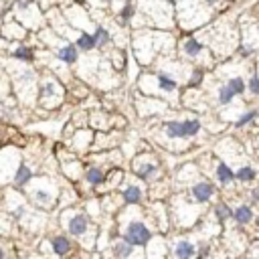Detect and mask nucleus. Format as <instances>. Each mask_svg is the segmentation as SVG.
Segmentation results:
<instances>
[{
	"mask_svg": "<svg viewBox=\"0 0 259 259\" xmlns=\"http://www.w3.org/2000/svg\"><path fill=\"white\" fill-rule=\"evenodd\" d=\"M174 37L160 31H138L134 35V55L142 65H150L160 53L172 51Z\"/></svg>",
	"mask_w": 259,
	"mask_h": 259,
	"instance_id": "nucleus-1",
	"label": "nucleus"
},
{
	"mask_svg": "<svg viewBox=\"0 0 259 259\" xmlns=\"http://www.w3.org/2000/svg\"><path fill=\"white\" fill-rule=\"evenodd\" d=\"M213 9L204 0H178L176 3V23L182 31H194L211 21Z\"/></svg>",
	"mask_w": 259,
	"mask_h": 259,
	"instance_id": "nucleus-2",
	"label": "nucleus"
},
{
	"mask_svg": "<svg viewBox=\"0 0 259 259\" xmlns=\"http://www.w3.org/2000/svg\"><path fill=\"white\" fill-rule=\"evenodd\" d=\"M37 99L45 110H55L59 108L63 99H65V87L59 83V79L55 75H45L39 79L37 85Z\"/></svg>",
	"mask_w": 259,
	"mask_h": 259,
	"instance_id": "nucleus-3",
	"label": "nucleus"
},
{
	"mask_svg": "<svg viewBox=\"0 0 259 259\" xmlns=\"http://www.w3.org/2000/svg\"><path fill=\"white\" fill-rule=\"evenodd\" d=\"M17 23H21L27 31L31 29H39L43 25V11L35 0H17L15 3V17Z\"/></svg>",
	"mask_w": 259,
	"mask_h": 259,
	"instance_id": "nucleus-4",
	"label": "nucleus"
},
{
	"mask_svg": "<svg viewBox=\"0 0 259 259\" xmlns=\"http://www.w3.org/2000/svg\"><path fill=\"white\" fill-rule=\"evenodd\" d=\"M29 194H31L33 202L37 206H41V209H49V206L53 204L55 198H57L55 184L51 182V180H47V178H41V182L33 178L29 182Z\"/></svg>",
	"mask_w": 259,
	"mask_h": 259,
	"instance_id": "nucleus-5",
	"label": "nucleus"
},
{
	"mask_svg": "<svg viewBox=\"0 0 259 259\" xmlns=\"http://www.w3.org/2000/svg\"><path fill=\"white\" fill-rule=\"evenodd\" d=\"M140 81L142 83H154V89L148 93V97H152V93L154 95H158V93H176L178 89H180V81L178 79H174L172 75H168V73H164V71H158V73H146V75H142L140 77Z\"/></svg>",
	"mask_w": 259,
	"mask_h": 259,
	"instance_id": "nucleus-6",
	"label": "nucleus"
},
{
	"mask_svg": "<svg viewBox=\"0 0 259 259\" xmlns=\"http://www.w3.org/2000/svg\"><path fill=\"white\" fill-rule=\"evenodd\" d=\"M13 81H15V89H17V93H19L21 99H27L29 97L27 95V89H37V85H39V77H37V73L31 67H23L19 73H15L13 75Z\"/></svg>",
	"mask_w": 259,
	"mask_h": 259,
	"instance_id": "nucleus-7",
	"label": "nucleus"
},
{
	"mask_svg": "<svg viewBox=\"0 0 259 259\" xmlns=\"http://www.w3.org/2000/svg\"><path fill=\"white\" fill-rule=\"evenodd\" d=\"M65 229L73 237H83L89 231V219H87V215H83L79 211H69L65 215Z\"/></svg>",
	"mask_w": 259,
	"mask_h": 259,
	"instance_id": "nucleus-8",
	"label": "nucleus"
},
{
	"mask_svg": "<svg viewBox=\"0 0 259 259\" xmlns=\"http://www.w3.org/2000/svg\"><path fill=\"white\" fill-rule=\"evenodd\" d=\"M124 235H126V241L130 245H146L150 239V229L142 221H130L126 225Z\"/></svg>",
	"mask_w": 259,
	"mask_h": 259,
	"instance_id": "nucleus-9",
	"label": "nucleus"
},
{
	"mask_svg": "<svg viewBox=\"0 0 259 259\" xmlns=\"http://www.w3.org/2000/svg\"><path fill=\"white\" fill-rule=\"evenodd\" d=\"M180 51H182V55H184V57H188V59H192V61H200V59L206 55V51H209V49L204 47V43H202L200 39H196V37H188V39H184V41H182Z\"/></svg>",
	"mask_w": 259,
	"mask_h": 259,
	"instance_id": "nucleus-10",
	"label": "nucleus"
},
{
	"mask_svg": "<svg viewBox=\"0 0 259 259\" xmlns=\"http://www.w3.org/2000/svg\"><path fill=\"white\" fill-rule=\"evenodd\" d=\"M55 59L61 61V63L67 65V67H73V65L79 61V51H77V47H75L73 43L63 41L61 45L55 47Z\"/></svg>",
	"mask_w": 259,
	"mask_h": 259,
	"instance_id": "nucleus-11",
	"label": "nucleus"
},
{
	"mask_svg": "<svg viewBox=\"0 0 259 259\" xmlns=\"http://www.w3.org/2000/svg\"><path fill=\"white\" fill-rule=\"evenodd\" d=\"M134 168H136V174L142 180H152L154 176H158V172H160L158 164L154 162L152 158H138L136 164H134Z\"/></svg>",
	"mask_w": 259,
	"mask_h": 259,
	"instance_id": "nucleus-12",
	"label": "nucleus"
},
{
	"mask_svg": "<svg viewBox=\"0 0 259 259\" xmlns=\"http://www.w3.org/2000/svg\"><path fill=\"white\" fill-rule=\"evenodd\" d=\"M11 57H13L15 61H19V63L31 65V63H35L37 53H35V47L25 45V43H19V45H17V47L11 51Z\"/></svg>",
	"mask_w": 259,
	"mask_h": 259,
	"instance_id": "nucleus-13",
	"label": "nucleus"
},
{
	"mask_svg": "<svg viewBox=\"0 0 259 259\" xmlns=\"http://www.w3.org/2000/svg\"><path fill=\"white\" fill-rule=\"evenodd\" d=\"M27 29L21 25V23H17L15 19H11V21H7L5 23V27H3V37L5 39H9V41H17V43H21L25 37H27Z\"/></svg>",
	"mask_w": 259,
	"mask_h": 259,
	"instance_id": "nucleus-14",
	"label": "nucleus"
},
{
	"mask_svg": "<svg viewBox=\"0 0 259 259\" xmlns=\"http://www.w3.org/2000/svg\"><path fill=\"white\" fill-rule=\"evenodd\" d=\"M33 178H35L33 168H31L27 162H21V164L17 166L15 174H13V184H15L17 188H27V186H29V182H31Z\"/></svg>",
	"mask_w": 259,
	"mask_h": 259,
	"instance_id": "nucleus-15",
	"label": "nucleus"
},
{
	"mask_svg": "<svg viewBox=\"0 0 259 259\" xmlns=\"http://www.w3.org/2000/svg\"><path fill=\"white\" fill-rule=\"evenodd\" d=\"M190 194H192V198H194L196 202H206V200H211V198H213L215 188H213V184H211V182H196V184L192 186Z\"/></svg>",
	"mask_w": 259,
	"mask_h": 259,
	"instance_id": "nucleus-16",
	"label": "nucleus"
},
{
	"mask_svg": "<svg viewBox=\"0 0 259 259\" xmlns=\"http://www.w3.org/2000/svg\"><path fill=\"white\" fill-rule=\"evenodd\" d=\"M91 37H93L95 49H103V47H108V45L112 43V33H110L106 27H101V25L95 27V31L91 33Z\"/></svg>",
	"mask_w": 259,
	"mask_h": 259,
	"instance_id": "nucleus-17",
	"label": "nucleus"
},
{
	"mask_svg": "<svg viewBox=\"0 0 259 259\" xmlns=\"http://www.w3.org/2000/svg\"><path fill=\"white\" fill-rule=\"evenodd\" d=\"M73 45L77 47V51H81V53H91V51L95 49L93 37H91V33H87V31H81V33L77 35V39H75Z\"/></svg>",
	"mask_w": 259,
	"mask_h": 259,
	"instance_id": "nucleus-18",
	"label": "nucleus"
},
{
	"mask_svg": "<svg viewBox=\"0 0 259 259\" xmlns=\"http://www.w3.org/2000/svg\"><path fill=\"white\" fill-rule=\"evenodd\" d=\"M51 247H53V251H55L57 257H65L71 251V241L65 235H57V237L51 239Z\"/></svg>",
	"mask_w": 259,
	"mask_h": 259,
	"instance_id": "nucleus-19",
	"label": "nucleus"
},
{
	"mask_svg": "<svg viewBox=\"0 0 259 259\" xmlns=\"http://www.w3.org/2000/svg\"><path fill=\"white\" fill-rule=\"evenodd\" d=\"M164 136L170 138V140H184L186 134H184V128H182V122L174 120V122H166L164 124Z\"/></svg>",
	"mask_w": 259,
	"mask_h": 259,
	"instance_id": "nucleus-20",
	"label": "nucleus"
},
{
	"mask_svg": "<svg viewBox=\"0 0 259 259\" xmlns=\"http://www.w3.org/2000/svg\"><path fill=\"white\" fill-rule=\"evenodd\" d=\"M118 21L122 23V25H130V23H134V17H136V3L134 0H126L124 3V7H122V11L118 13Z\"/></svg>",
	"mask_w": 259,
	"mask_h": 259,
	"instance_id": "nucleus-21",
	"label": "nucleus"
},
{
	"mask_svg": "<svg viewBox=\"0 0 259 259\" xmlns=\"http://www.w3.org/2000/svg\"><path fill=\"white\" fill-rule=\"evenodd\" d=\"M142 194H144V190H142L138 184H128V186L124 188V192H122V198H124L126 202H130V204H138V202L142 200Z\"/></svg>",
	"mask_w": 259,
	"mask_h": 259,
	"instance_id": "nucleus-22",
	"label": "nucleus"
},
{
	"mask_svg": "<svg viewBox=\"0 0 259 259\" xmlns=\"http://www.w3.org/2000/svg\"><path fill=\"white\" fill-rule=\"evenodd\" d=\"M85 180L91 184V186H99L106 182V172H103L99 166H91L85 170Z\"/></svg>",
	"mask_w": 259,
	"mask_h": 259,
	"instance_id": "nucleus-23",
	"label": "nucleus"
},
{
	"mask_svg": "<svg viewBox=\"0 0 259 259\" xmlns=\"http://www.w3.org/2000/svg\"><path fill=\"white\" fill-rule=\"evenodd\" d=\"M229 89H231V93L237 97V95H243L245 91H247V85H245V79H243V75H231L229 79H227V83H225Z\"/></svg>",
	"mask_w": 259,
	"mask_h": 259,
	"instance_id": "nucleus-24",
	"label": "nucleus"
},
{
	"mask_svg": "<svg viewBox=\"0 0 259 259\" xmlns=\"http://www.w3.org/2000/svg\"><path fill=\"white\" fill-rule=\"evenodd\" d=\"M174 255L176 259H190L194 255V245L188 241H178L174 247Z\"/></svg>",
	"mask_w": 259,
	"mask_h": 259,
	"instance_id": "nucleus-25",
	"label": "nucleus"
},
{
	"mask_svg": "<svg viewBox=\"0 0 259 259\" xmlns=\"http://www.w3.org/2000/svg\"><path fill=\"white\" fill-rule=\"evenodd\" d=\"M217 178L221 184H231L235 180V172L225 164V162H219L217 164Z\"/></svg>",
	"mask_w": 259,
	"mask_h": 259,
	"instance_id": "nucleus-26",
	"label": "nucleus"
},
{
	"mask_svg": "<svg viewBox=\"0 0 259 259\" xmlns=\"http://www.w3.org/2000/svg\"><path fill=\"white\" fill-rule=\"evenodd\" d=\"M233 217H235V221H237L239 225H245V223H249V221L253 219V211L249 209V206L241 204V206H237V209H235Z\"/></svg>",
	"mask_w": 259,
	"mask_h": 259,
	"instance_id": "nucleus-27",
	"label": "nucleus"
},
{
	"mask_svg": "<svg viewBox=\"0 0 259 259\" xmlns=\"http://www.w3.org/2000/svg\"><path fill=\"white\" fill-rule=\"evenodd\" d=\"M132 255V245L128 241H118L114 245V257L116 259H128Z\"/></svg>",
	"mask_w": 259,
	"mask_h": 259,
	"instance_id": "nucleus-28",
	"label": "nucleus"
},
{
	"mask_svg": "<svg viewBox=\"0 0 259 259\" xmlns=\"http://www.w3.org/2000/svg\"><path fill=\"white\" fill-rule=\"evenodd\" d=\"M182 128H184L186 138H194V136L200 132V120H196V118H192V120H182Z\"/></svg>",
	"mask_w": 259,
	"mask_h": 259,
	"instance_id": "nucleus-29",
	"label": "nucleus"
},
{
	"mask_svg": "<svg viewBox=\"0 0 259 259\" xmlns=\"http://www.w3.org/2000/svg\"><path fill=\"white\" fill-rule=\"evenodd\" d=\"M202 79H204V69L202 67H192L186 81H188V87H198L202 83Z\"/></svg>",
	"mask_w": 259,
	"mask_h": 259,
	"instance_id": "nucleus-30",
	"label": "nucleus"
},
{
	"mask_svg": "<svg viewBox=\"0 0 259 259\" xmlns=\"http://www.w3.org/2000/svg\"><path fill=\"white\" fill-rule=\"evenodd\" d=\"M255 176H257V172H255V170H253L249 164L241 166V168L237 170V174H235V178H237V180H241V182H251Z\"/></svg>",
	"mask_w": 259,
	"mask_h": 259,
	"instance_id": "nucleus-31",
	"label": "nucleus"
},
{
	"mask_svg": "<svg viewBox=\"0 0 259 259\" xmlns=\"http://www.w3.org/2000/svg\"><path fill=\"white\" fill-rule=\"evenodd\" d=\"M233 97H235V95L231 93V89L223 83V85L219 87V91H217V101L221 103V106H229V103L233 101Z\"/></svg>",
	"mask_w": 259,
	"mask_h": 259,
	"instance_id": "nucleus-32",
	"label": "nucleus"
},
{
	"mask_svg": "<svg viewBox=\"0 0 259 259\" xmlns=\"http://www.w3.org/2000/svg\"><path fill=\"white\" fill-rule=\"evenodd\" d=\"M257 116H259V112H257V110H249V112H245V114H241V116L237 118L235 126H237V128H243V126H247L249 122H253Z\"/></svg>",
	"mask_w": 259,
	"mask_h": 259,
	"instance_id": "nucleus-33",
	"label": "nucleus"
},
{
	"mask_svg": "<svg viewBox=\"0 0 259 259\" xmlns=\"http://www.w3.org/2000/svg\"><path fill=\"white\" fill-rule=\"evenodd\" d=\"M245 85H247V89H249L251 95L259 97V73H253V75L245 81Z\"/></svg>",
	"mask_w": 259,
	"mask_h": 259,
	"instance_id": "nucleus-34",
	"label": "nucleus"
},
{
	"mask_svg": "<svg viewBox=\"0 0 259 259\" xmlns=\"http://www.w3.org/2000/svg\"><path fill=\"white\" fill-rule=\"evenodd\" d=\"M231 215H233V213H231V209H229L227 204H219V206H217V217H219L221 221H223V219H229Z\"/></svg>",
	"mask_w": 259,
	"mask_h": 259,
	"instance_id": "nucleus-35",
	"label": "nucleus"
},
{
	"mask_svg": "<svg viewBox=\"0 0 259 259\" xmlns=\"http://www.w3.org/2000/svg\"><path fill=\"white\" fill-rule=\"evenodd\" d=\"M204 3H206V5H209V7L213 9L215 5H219V3H221V0H204Z\"/></svg>",
	"mask_w": 259,
	"mask_h": 259,
	"instance_id": "nucleus-36",
	"label": "nucleus"
},
{
	"mask_svg": "<svg viewBox=\"0 0 259 259\" xmlns=\"http://www.w3.org/2000/svg\"><path fill=\"white\" fill-rule=\"evenodd\" d=\"M0 259H7V251H5L3 245H0Z\"/></svg>",
	"mask_w": 259,
	"mask_h": 259,
	"instance_id": "nucleus-37",
	"label": "nucleus"
},
{
	"mask_svg": "<svg viewBox=\"0 0 259 259\" xmlns=\"http://www.w3.org/2000/svg\"><path fill=\"white\" fill-rule=\"evenodd\" d=\"M99 3H101V5H112L114 0H99Z\"/></svg>",
	"mask_w": 259,
	"mask_h": 259,
	"instance_id": "nucleus-38",
	"label": "nucleus"
},
{
	"mask_svg": "<svg viewBox=\"0 0 259 259\" xmlns=\"http://www.w3.org/2000/svg\"><path fill=\"white\" fill-rule=\"evenodd\" d=\"M225 3H227V5H235V3H237V0H225Z\"/></svg>",
	"mask_w": 259,
	"mask_h": 259,
	"instance_id": "nucleus-39",
	"label": "nucleus"
},
{
	"mask_svg": "<svg viewBox=\"0 0 259 259\" xmlns=\"http://www.w3.org/2000/svg\"><path fill=\"white\" fill-rule=\"evenodd\" d=\"M35 3H37V0H35Z\"/></svg>",
	"mask_w": 259,
	"mask_h": 259,
	"instance_id": "nucleus-40",
	"label": "nucleus"
}]
</instances>
